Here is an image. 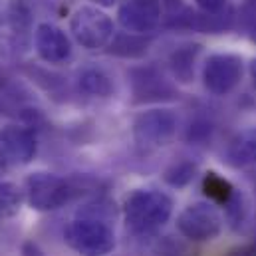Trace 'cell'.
I'll return each mask as SVG.
<instances>
[{
    "label": "cell",
    "mask_w": 256,
    "mask_h": 256,
    "mask_svg": "<svg viewBox=\"0 0 256 256\" xmlns=\"http://www.w3.org/2000/svg\"><path fill=\"white\" fill-rule=\"evenodd\" d=\"M6 20L14 36V46L34 36V2L32 0H8Z\"/></svg>",
    "instance_id": "15"
},
{
    "label": "cell",
    "mask_w": 256,
    "mask_h": 256,
    "mask_svg": "<svg viewBox=\"0 0 256 256\" xmlns=\"http://www.w3.org/2000/svg\"><path fill=\"white\" fill-rule=\"evenodd\" d=\"M244 60L240 54L232 52H214L210 54L200 70V80L204 90L214 98L230 96L242 82Z\"/></svg>",
    "instance_id": "8"
},
{
    "label": "cell",
    "mask_w": 256,
    "mask_h": 256,
    "mask_svg": "<svg viewBox=\"0 0 256 256\" xmlns=\"http://www.w3.org/2000/svg\"><path fill=\"white\" fill-rule=\"evenodd\" d=\"M151 44V36L143 34H133V32H116L114 40L106 48L110 56L114 58H124V60H139L147 54Z\"/></svg>",
    "instance_id": "16"
},
{
    "label": "cell",
    "mask_w": 256,
    "mask_h": 256,
    "mask_svg": "<svg viewBox=\"0 0 256 256\" xmlns=\"http://www.w3.org/2000/svg\"><path fill=\"white\" fill-rule=\"evenodd\" d=\"M248 76H250V82H252V86L256 90V58H252L250 64H248Z\"/></svg>",
    "instance_id": "31"
},
{
    "label": "cell",
    "mask_w": 256,
    "mask_h": 256,
    "mask_svg": "<svg viewBox=\"0 0 256 256\" xmlns=\"http://www.w3.org/2000/svg\"><path fill=\"white\" fill-rule=\"evenodd\" d=\"M76 90L82 96H86V98L106 100V98L114 96L116 84H114V78L106 70H102L98 66H88V68L78 72V76H76Z\"/></svg>",
    "instance_id": "13"
},
{
    "label": "cell",
    "mask_w": 256,
    "mask_h": 256,
    "mask_svg": "<svg viewBox=\"0 0 256 256\" xmlns=\"http://www.w3.org/2000/svg\"><path fill=\"white\" fill-rule=\"evenodd\" d=\"M80 192V185L50 171H34L24 179V196L30 208L52 212L72 202Z\"/></svg>",
    "instance_id": "3"
},
{
    "label": "cell",
    "mask_w": 256,
    "mask_h": 256,
    "mask_svg": "<svg viewBox=\"0 0 256 256\" xmlns=\"http://www.w3.org/2000/svg\"><path fill=\"white\" fill-rule=\"evenodd\" d=\"M26 74H28V78L34 82V84H38L40 88H44V90H48V92H56L60 86H62V80L56 76V74H52V72H48V70H40V68H26Z\"/></svg>",
    "instance_id": "24"
},
{
    "label": "cell",
    "mask_w": 256,
    "mask_h": 256,
    "mask_svg": "<svg viewBox=\"0 0 256 256\" xmlns=\"http://www.w3.org/2000/svg\"><path fill=\"white\" fill-rule=\"evenodd\" d=\"M222 256H256V240L244 242V244H236V246L228 248Z\"/></svg>",
    "instance_id": "27"
},
{
    "label": "cell",
    "mask_w": 256,
    "mask_h": 256,
    "mask_svg": "<svg viewBox=\"0 0 256 256\" xmlns=\"http://www.w3.org/2000/svg\"><path fill=\"white\" fill-rule=\"evenodd\" d=\"M34 50L48 66L68 64L74 56V42L68 32L52 22H40L34 30Z\"/></svg>",
    "instance_id": "11"
},
{
    "label": "cell",
    "mask_w": 256,
    "mask_h": 256,
    "mask_svg": "<svg viewBox=\"0 0 256 256\" xmlns=\"http://www.w3.org/2000/svg\"><path fill=\"white\" fill-rule=\"evenodd\" d=\"M161 4H163V20L171 18V16H177L179 12H183L187 8L185 0H161Z\"/></svg>",
    "instance_id": "26"
},
{
    "label": "cell",
    "mask_w": 256,
    "mask_h": 256,
    "mask_svg": "<svg viewBox=\"0 0 256 256\" xmlns=\"http://www.w3.org/2000/svg\"><path fill=\"white\" fill-rule=\"evenodd\" d=\"M224 216L210 200H196L177 214V230L191 242H210L220 236Z\"/></svg>",
    "instance_id": "6"
},
{
    "label": "cell",
    "mask_w": 256,
    "mask_h": 256,
    "mask_svg": "<svg viewBox=\"0 0 256 256\" xmlns=\"http://www.w3.org/2000/svg\"><path fill=\"white\" fill-rule=\"evenodd\" d=\"M200 44H181L177 46L169 58H167V68H169V74L171 78L177 82V84H191L194 82V70H196V62H198V54H200Z\"/></svg>",
    "instance_id": "14"
},
{
    "label": "cell",
    "mask_w": 256,
    "mask_h": 256,
    "mask_svg": "<svg viewBox=\"0 0 256 256\" xmlns=\"http://www.w3.org/2000/svg\"><path fill=\"white\" fill-rule=\"evenodd\" d=\"M179 116L169 108H151L135 116L131 124L133 141L149 151V149H161L175 141L179 133Z\"/></svg>",
    "instance_id": "5"
},
{
    "label": "cell",
    "mask_w": 256,
    "mask_h": 256,
    "mask_svg": "<svg viewBox=\"0 0 256 256\" xmlns=\"http://www.w3.org/2000/svg\"><path fill=\"white\" fill-rule=\"evenodd\" d=\"M175 210V200L155 187H137L124 200L122 212L126 230L137 240L153 238L171 220Z\"/></svg>",
    "instance_id": "1"
},
{
    "label": "cell",
    "mask_w": 256,
    "mask_h": 256,
    "mask_svg": "<svg viewBox=\"0 0 256 256\" xmlns=\"http://www.w3.org/2000/svg\"><path fill=\"white\" fill-rule=\"evenodd\" d=\"M147 246L149 256H191V252L187 250V246L171 236H153L143 240Z\"/></svg>",
    "instance_id": "22"
},
{
    "label": "cell",
    "mask_w": 256,
    "mask_h": 256,
    "mask_svg": "<svg viewBox=\"0 0 256 256\" xmlns=\"http://www.w3.org/2000/svg\"><path fill=\"white\" fill-rule=\"evenodd\" d=\"M196 10L204 12V14H224L228 10V2L230 0H192Z\"/></svg>",
    "instance_id": "25"
},
{
    "label": "cell",
    "mask_w": 256,
    "mask_h": 256,
    "mask_svg": "<svg viewBox=\"0 0 256 256\" xmlns=\"http://www.w3.org/2000/svg\"><path fill=\"white\" fill-rule=\"evenodd\" d=\"M222 208H224V222H226L230 228L238 230V228L246 222V218H248L250 202H248V198H246L244 192L234 189L232 196L228 198V202H226Z\"/></svg>",
    "instance_id": "21"
},
{
    "label": "cell",
    "mask_w": 256,
    "mask_h": 256,
    "mask_svg": "<svg viewBox=\"0 0 256 256\" xmlns=\"http://www.w3.org/2000/svg\"><path fill=\"white\" fill-rule=\"evenodd\" d=\"M212 129H214V126H212L210 120H206V118H194L191 124L187 126V129H185V141L191 143V145L192 143L198 145V143L210 139Z\"/></svg>",
    "instance_id": "23"
},
{
    "label": "cell",
    "mask_w": 256,
    "mask_h": 256,
    "mask_svg": "<svg viewBox=\"0 0 256 256\" xmlns=\"http://www.w3.org/2000/svg\"><path fill=\"white\" fill-rule=\"evenodd\" d=\"M0 147L10 167L30 165L38 153V135L36 129L26 124H8L0 129Z\"/></svg>",
    "instance_id": "10"
},
{
    "label": "cell",
    "mask_w": 256,
    "mask_h": 256,
    "mask_svg": "<svg viewBox=\"0 0 256 256\" xmlns=\"http://www.w3.org/2000/svg\"><path fill=\"white\" fill-rule=\"evenodd\" d=\"M128 78L129 88H131V102L135 106L165 104V102L179 100L177 86L157 66H133L129 68Z\"/></svg>",
    "instance_id": "7"
},
{
    "label": "cell",
    "mask_w": 256,
    "mask_h": 256,
    "mask_svg": "<svg viewBox=\"0 0 256 256\" xmlns=\"http://www.w3.org/2000/svg\"><path fill=\"white\" fill-rule=\"evenodd\" d=\"M94 6H100V8H112L116 4H120V0H90Z\"/></svg>",
    "instance_id": "29"
},
{
    "label": "cell",
    "mask_w": 256,
    "mask_h": 256,
    "mask_svg": "<svg viewBox=\"0 0 256 256\" xmlns=\"http://www.w3.org/2000/svg\"><path fill=\"white\" fill-rule=\"evenodd\" d=\"M24 202H26L24 189H20L16 183L0 181V222L14 218Z\"/></svg>",
    "instance_id": "19"
},
{
    "label": "cell",
    "mask_w": 256,
    "mask_h": 256,
    "mask_svg": "<svg viewBox=\"0 0 256 256\" xmlns=\"http://www.w3.org/2000/svg\"><path fill=\"white\" fill-rule=\"evenodd\" d=\"M76 214L80 216H94V218H102V220H108V222H114L116 216H118V204L106 196V194H98L90 200H86L78 210Z\"/></svg>",
    "instance_id": "20"
},
{
    "label": "cell",
    "mask_w": 256,
    "mask_h": 256,
    "mask_svg": "<svg viewBox=\"0 0 256 256\" xmlns=\"http://www.w3.org/2000/svg\"><path fill=\"white\" fill-rule=\"evenodd\" d=\"M196 163L192 159H187V157H181V159H175L171 161L165 169H163V183L171 189H185L189 187L194 177H196Z\"/></svg>",
    "instance_id": "17"
},
{
    "label": "cell",
    "mask_w": 256,
    "mask_h": 256,
    "mask_svg": "<svg viewBox=\"0 0 256 256\" xmlns=\"http://www.w3.org/2000/svg\"><path fill=\"white\" fill-rule=\"evenodd\" d=\"M64 240L78 256H110L118 244L114 222L80 214L66 224Z\"/></svg>",
    "instance_id": "2"
},
{
    "label": "cell",
    "mask_w": 256,
    "mask_h": 256,
    "mask_svg": "<svg viewBox=\"0 0 256 256\" xmlns=\"http://www.w3.org/2000/svg\"><path fill=\"white\" fill-rule=\"evenodd\" d=\"M70 34L74 42L90 52L106 50L116 36V24L104 8L84 4L70 16Z\"/></svg>",
    "instance_id": "4"
},
{
    "label": "cell",
    "mask_w": 256,
    "mask_h": 256,
    "mask_svg": "<svg viewBox=\"0 0 256 256\" xmlns=\"http://www.w3.org/2000/svg\"><path fill=\"white\" fill-rule=\"evenodd\" d=\"M118 22L126 32L151 36L163 24L161 0H120Z\"/></svg>",
    "instance_id": "9"
},
{
    "label": "cell",
    "mask_w": 256,
    "mask_h": 256,
    "mask_svg": "<svg viewBox=\"0 0 256 256\" xmlns=\"http://www.w3.org/2000/svg\"><path fill=\"white\" fill-rule=\"evenodd\" d=\"M224 163L232 169H246L256 165V128L236 131L224 147Z\"/></svg>",
    "instance_id": "12"
},
{
    "label": "cell",
    "mask_w": 256,
    "mask_h": 256,
    "mask_svg": "<svg viewBox=\"0 0 256 256\" xmlns=\"http://www.w3.org/2000/svg\"><path fill=\"white\" fill-rule=\"evenodd\" d=\"M234 189L236 187L228 179H224L222 175H218L216 171H208L202 177V192H204L206 200L214 202L216 206H224L228 202V198L232 196Z\"/></svg>",
    "instance_id": "18"
},
{
    "label": "cell",
    "mask_w": 256,
    "mask_h": 256,
    "mask_svg": "<svg viewBox=\"0 0 256 256\" xmlns=\"http://www.w3.org/2000/svg\"><path fill=\"white\" fill-rule=\"evenodd\" d=\"M20 256H46L44 248L34 240H24L20 246Z\"/></svg>",
    "instance_id": "28"
},
{
    "label": "cell",
    "mask_w": 256,
    "mask_h": 256,
    "mask_svg": "<svg viewBox=\"0 0 256 256\" xmlns=\"http://www.w3.org/2000/svg\"><path fill=\"white\" fill-rule=\"evenodd\" d=\"M10 169V163H8V159L4 157V153H2V147H0V177L6 173Z\"/></svg>",
    "instance_id": "30"
}]
</instances>
